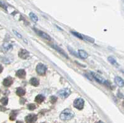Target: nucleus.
Masks as SVG:
<instances>
[{"label":"nucleus","mask_w":124,"mask_h":123,"mask_svg":"<svg viewBox=\"0 0 124 123\" xmlns=\"http://www.w3.org/2000/svg\"><path fill=\"white\" fill-rule=\"evenodd\" d=\"M23 123V122H22V121H17V123Z\"/></svg>","instance_id":"nucleus-27"},{"label":"nucleus","mask_w":124,"mask_h":123,"mask_svg":"<svg viewBox=\"0 0 124 123\" xmlns=\"http://www.w3.org/2000/svg\"><path fill=\"white\" fill-rule=\"evenodd\" d=\"M78 53H79V56L83 59H86L87 58V56H88L87 53L85 51L83 50H79Z\"/></svg>","instance_id":"nucleus-13"},{"label":"nucleus","mask_w":124,"mask_h":123,"mask_svg":"<svg viewBox=\"0 0 124 123\" xmlns=\"http://www.w3.org/2000/svg\"><path fill=\"white\" fill-rule=\"evenodd\" d=\"M34 30H35V32H36V33H37L40 36L42 37V38H44V39L48 41L51 40V39H52L50 36L48 34H46V33L44 32H43V31L37 29H34Z\"/></svg>","instance_id":"nucleus-7"},{"label":"nucleus","mask_w":124,"mask_h":123,"mask_svg":"<svg viewBox=\"0 0 124 123\" xmlns=\"http://www.w3.org/2000/svg\"><path fill=\"white\" fill-rule=\"evenodd\" d=\"M28 108L29 110H34V109L36 108V106L34 105V104H29L28 105Z\"/></svg>","instance_id":"nucleus-21"},{"label":"nucleus","mask_w":124,"mask_h":123,"mask_svg":"<svg viewBox=\"0 0 124 123\" xmlns=\"http://www.w3.org/2000/svg\"><path fill=\"white\" fill-rule=\"evenodd\" d=\"M29 16L31 18V19L34 22H37V21H38V17H37V16L33 13H30Z\"/></svg>","instance_id":"nucleus-18"},{"label":"nucleus","mask_w":124,"mask_h":123,"mask_svg":"<svg viewBox=\"0 0 124 123\" xmlns=\"http://www.w3.org/2000/svg\"><path fill=\"white\" fill-rule=\"evenodd\" d=\"M74 115H74V113L71 110L69 109H66L62 112V113L60 114V119L62 120H70V119H71L74 117Z\"/></svg>","instance_id":"nucleus-1"},{"label":"nucleus","mask_w":124,"mask_h":123,"mask_svg":"<svg viewBox=\"0 0 124 123\" xmlns=\"http://www.w3.org/2000/svg\"><path fill=\"white\" fill-rule=\"evenodd\" d=\"M71 91L68 88H65V89L60 90L58 92V95L62 98H66L70 95Z\"/></svg>","instance_id":"nucleus-4"},{"label":"nucleus","mask_w":124,"mask_h":123,"mask_svg":"<svg viewBox=\"0 0 124 123\" xmlns=\"http://www.w3.org/2000/svg\"><path fill=\"white\" fill-rule=\"evenodd\" d=\"M3 67H2V66H1V65H0V73L2 71H3Z\"/></svg>","instance_id":"nucleus-26"},{"label":"nucleus","mask_w":124,"mask_h":123,"mask_svg":"<svg viewBox=\"0 0 124 123\" xmlns=\"http://www.w3.org/2000/svg\"><path fill=\"white\" fill-rule=\"evenodd\" d=\"M37 119V116L34 114H31V115H27L25 117V121L27 123H35V121Z\"/></svg>","instance_id":"nucleus-6"},{"label":"nucleus","mask_w":124,"mask_h":123,"mask_svg":"<svg viewBox=\"0 0 124 123\" xmlns=\"http://www.w3.org/2000/svg\"><path fill=\"white\" fill-rule=\"evenodd\" d=\"M16 117V114L14 113V112H12V113L10 115V119L11 120H14L15 118Z\"/></svg>","instance_id":"nucleus-22"},{"label":"nucleus","mask_w":124,"mask_h":123,"mask_svg":"<svg viewBox=\"0 0 124 123\" xmlns=\"http://www.w3.org/2000/svg\"><path fill=\"white\" fill-rule=\"evenodd\" d=\"M108 61L111 63L112 65H114V66H117V65H118V64H117V61H116V59L112 57V56H110V57H108Z\"/></svg>","instance_id":"nucleus-17"},{"label":"nucleus","mask_w":124,"mask_h":123,"mask_svg":"<svg viewBox=\"0 0 124 123\" xmlns=\"http://www.w3.org/2000/svg\"><path fill=\"white\" fill-rule=\"evenodd\" d=\"M85 101L82 98H77L74 101L73 105L75 108L78 109H82L84 107Z\"/></svg>","instance_id":"nucleus-2"},{"label":"nucleus","mask_w":124,"mask_h":123,"mask_svg":"<svg viewBox=\"0 0 124 123\" xmlns=\"http://www.w3.org/2000/svg\"><path fill=\"white\" fill-rule=\"evenodd\" d=\"M1 103L3 105H7L8 103V99L7 97H4V98H1Z\"/></svg>","instance_id":"nucleus-19"},{"label":"nucleus","mask_w":124,"mask_h":123,"mask_svg":"<svg viewBox=\"0 0 124 123\" xmlns=\"http://www.w3.org/2000/svg\"><path fill=\"white\" fill-rule=\"evenodd\" d=\"M102 123V121H99V122H97V123Z\"/></svg>","instance_id":"nucleus-28"},{"label":"nucleus","mask_w":124,"mask_h":123,"mask_svg":"<svg viewBox=\"0 0 124 123\" xmlns=\"http://www.w3.org/2000/svg\"><path fill=\"white\" fill-rule=\"evenodd\" d=\"M91 75L95 79V80H96V81H97L99 83H101V84H106V80L103 78L102 76H101L100 75L97 74V73H95L94 72H91Z\"/></svg>","instance_id":"nucleus-5"},{"label":"nucleus","mask_w":124,"mask_h":123,"mask_svg":"<svg viewBox=\"0 0 124 123\" xmlns=\"http://www.w3.org/2000/svg\"><path fill=\"white\" fill-rule=\"evenodd\" d=\"M51 46H52L53 48H54V49L55 50H56L58 52V53H60L62 55H63V56H65V57L66 58H68V56H67V54H66V53L65 52V51L63 50V49H62L61 48H60L59 46H57V45H52Z\"/></svg>","instance_id":"nucleus-9"},{"label":"nucleus","mask_w":124,"mask_h":123,"mask_svg":"<svg viewBox=\"0 0 124 123\" xmlns=\"http://www.w3.org/2000/svg\"><path fill=\"white\" fill-rule=\"evenodd\" d=\"M56 100H57V98H56V97H54V96H53V97H52L50 98V101L52 103H54L55 102H56Z\"/></svg>","instance_id":"nucleus-24"},{"label":"nucleus","mask_w":124,"mask_h":123,"mask_svg":"<svg viewBox=\"0 0 124 123\" xmlns=\"http://www.w3.org/2000/svg\"><path fill=\"white\" fill-rule=\"evenodd\" d=\"M71 33L73 34V35H75L76 36L78 37L79 38H81V39H83V35H81V34H79V33L75 32H71Z\"/></svg>","instance_id":"nucleus-20"},{"label":"nucleus","mask_w":124,"mask_h":123,"mask_svg":"<svg viewBox=\"0 0 124 123\" xmlns=\"http://www.w3.org/2000/svg\"><path fill=\"white\" fill-rule=\"evenodd\" d=\"M36 71H37V72L39 74L42 75V76H44V75L45 74V73H46V67L45 65H43V64L39 63L37 66V67H36Z\"/></svg>","instance_id":"nucleus-3"},{"label":"nucleus","mask_w":124,"mask_h":123,"mask_svg":"<svg viewBox=\"0 0 124 123\" xmlns=\"http://www.w3.org/2000/svg\"><path fill=\"white\" fill-rule=\"evenodd\" d=\"M4 47L5 48V50L7 51V50H9L11 49V48H12V46H11V45H9V44H6L5 45H4Z\"/></svg>","instance_id":"nucleus-23"},{"label":"nucleus","mask_w":124,"mask_h":123,"mask_svg":"<svg viewBox=\"0 0 124 123\" xmlns=\"http://www.w3.org/2000/svg\"><path fill=\"white\" fill-rule=\"evenodd\" d=\"M14 33L15 34H16V35H17V36H18L19 38H22V36H21V34H19L18 32H16V31H15V30H14Z\"/></svg>","instance_id":"nucleus-25"},{"label":"nucleus","mask_w":124,"mask_h":123,"mask_svg":"<svg viewBox=\"0 0 124 123\" xmlns=\"http://www.w3.org/2000/svg\"><path fill=\"white\" fill-rule=\"evenodd\" d=\"M19 56L22 59H27L29 56V53L26 50L22 49L19 52Z\"/></svg>","instance_id":"nucleus-8"},{"label":"nucleus","mask_w":124,"mask_h":123,"mask_svg":"<svg viewBox=\"0 0 124 123\" xmlns=\"http://www.w3.org/2000/svg\"><path fill=\"white\" fill-rule=\"evenodd\" d=\"M16 94H17V95L19 96H23V95H25V90L23 89V88H17V90H16Z\"/></svg>","instance_id":"nucleus-16"},{"label":"nucleus","mask_w":124,"mask_h":123,"mask_svg":"<svg viewBox=\"0 0 124 123\" xmlns=\"http://www.w3.org/2000/svg\"><path fill=\"white\" fill-rule=\"evenodd\" d=\"M13 79H12L11 77H8L4 80V81H3V85H4V86H6V87H9V86H10V85L13 84Z\"/></svg>","instance_id":"nucleus-10"},{"label":"nucleus","mask_w":124,"mask_h":123,"mask_svg":"<svg viewBox=\"0 0 124 123\" xmlns=\"http://www.w3.org/2000/svg\"><path fill=\"white\" fill-rule=\"evenodd\" d=\"M44 99H45V97L43 95H38L37 97H35V101H36L38 103H42L44 100Z\"/></svg>","instance_id":"nucleus-14"},{"label":"nucleus","mask_w":124,"mask_h":123,"mask_svg":"<svg viewBox=\"0 0 124 123\" xmlns=\"http://www.w3.org/2000/svg\"><path fill=\"white\" fill-rule=\"evenodd\" d=\"M16 76L19 78L24 79L25 77L26 76V72L24 69H19L16 72Z\"/></svg>","instance_id":"nucleus-11"},{"label":"nucleus","mask_w":124,"mask_h":123,"mask_svg":"<svg viewBox=\"0 0 124 123\" xmlns=\"http://www.w3.org/2000/svg\"><path fill=\"white\" fill-rule=\"evenodd\" d=\"M30 83L34 86H38L39 85V81L37 79L35 78V77H33V78L31 79L30 80Z\"/></svg>","instance_id":"nucleus-15"},{"label":"nucleus","mask_w":124,"mask_h":123,"mask_svg":"<svg viewBox=\"0 0 124 123\" xmlns=\"http://www.w3.org/2000/svg\"><path fill=\"white\" fill-rule=\"evenodd\" d=\"M115 82L116 83L118 86L119 87H123L124 86V80L122 78L119 77H115Z\"/></svg>","instance_id":"nucleus-12"}]
</instances>
